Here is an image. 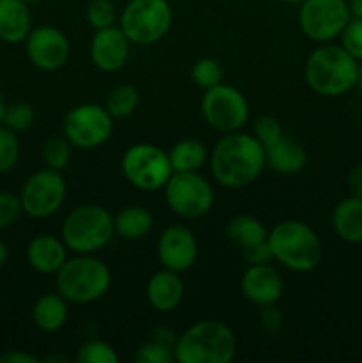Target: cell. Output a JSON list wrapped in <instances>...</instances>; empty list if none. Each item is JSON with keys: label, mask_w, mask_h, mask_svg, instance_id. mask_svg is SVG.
I'll list each match as a JSON object with an SVG mask.
<instances>
[{"label": "cell", "mask_w": 362, "mask_h": 363, "mask_svg": "<svg viewBox=\"0 0 362 363\" xmlns=\"http://www.w3.org/2000/svg\"><path fill=\"white\" fill-rule=\"evenodd\" d=\"M348 188H350L351 195L362 197V163L355 165L348 174Z\"/></svg>", "instance_id": "ab89813d"}, {"label": "cell", "mask_w": 362, "mask_h": 363, "mask_svg": "<svg viewBox=\"0 0 362 363\" xmlns=\"http://www.w3.org/2000/svg\"><path fill=\"white\" fill-rule=\"evenodd\" d=\"M7 259H9V247L6 245V241L0 240V268L6 264Z\"/></svg>", "instance_id": "7bdbcfd3"}, {"label": "cell", "mask_w": 362, "mask_h": 363, "mask_svg": "<svg viewBox=\"0 0 362 363\" xmlns=\"http://www.w3.org/2000/svg\"><path fill=\"white\" fill-rule=\"evenodd\" d=\"M213 177L226 188H243L266 167L265 147L256 137L241 131L226 133L209 156Z\"/></svg>", "instance_id": "6da1fadb"}, {"label": "cell", "mask_w": 362, "mask_h": 363, "mask_svg": "<svg viewBox=\"0 0 362 363\" xmlns=\"http://www.w3.org/2000/svg\"><path fill=\"white\" fill-rule=\"evenodd\" d=\"M236 351L238 342L233 330L222 321L206 319L177 337L174 358L180 363H231Z\"/></svg>", "instance_id": "3957f363"}, {"label": "cell", "mask_w": 362, "mask_h": 363, "mask_svg": "<svg viewBox=\"0 0 362 363\" xmlns=\"http://www.w3.org/2000/svg\"><path fill=\"white\" fill-rule=\"evenodd\" d=\"M32 30V14L23 0H0V41L18 45Z\"/></svg>", "instance_id": "44dd1931"}, {"label": "cell", "mask_w": 362, "mask_h": 363, "mask_svg": "<svg viewBox=\"0 0 362 363\" xmlns=\"http://www.w3.org/2000/svg\"><path fill=\"white\" fill-rule=\"evenodd\" d=\"M67 300L62 294H45L32 307V321L43 332H57L67 321Z\"/></svg>", "instance_id": "603a6c76"}, {"label": "cell", "mask_w": 362, "mask_h": 363, "mask_svg": "<svg viewBox=\"0 0 362 363\" xmlns=\"http://www.w3.org/2000/svg\"><path fill=\"white\" fill-rule=\"evenodd\" d=\"M146 296L149 305L158 312H172L180 307L181 300L185 296V284L180 279V273L170 272L163 268L162 272H156L149 279L146 287Z\"/></svg>", "instance_id": "d6986e66"}, {"label": "cell", "mask_w": 362, "mask_h": 363, "mask_svg": "<svg viewBox=\"0 0 362 363\" xmlns=\"http://www.w3.org/2000/svg\"><path fill=\"white\" fill-rule=\"evenodd\" d=\"M266 165L277 174L283 176H293L304 170L307 165V151L300 142L287 137L286 133L280 135L273 144L265 147Z\"/></svg>", "instance_id": "ffe728a7"}, {"label": "cell", "mask_w": 362, "mask_h": 363, "mask_svg": "<svg viewBox=\"0 0 362 363\" xmlns=\"http://www.w3.org/2000/svg\"><path fill=\"white\" fill-rule=\"evenodd\" d=\"M18 160H20V140L16 131L0 124V174L13 170Z\"/></svg>", "instance_id": "1f68e13d"}, {"label": "cell", "mask_w": 362, "mask_h": 363, "mask_svg": "<svg viewBox=\"0 0 362 363\" xmlns=\"http://www.w3.org/2000/svg\"><path fill=\"white\" fill-rule=\"evenodd\" d=\"M35 112L28 103L18 101V103H9L6 105V110H4L2 124L6 128L13 131H25L34 124Z\"/></svg>", "instance_id": "4dcf8cb0"}, {"label": "cell", "mask_w": 362, "mask_h": 363, "mask_svg": "<svg viewBox=\"0 0 362 363\" xmlns=\"http://www.w3.org/2000/svg\"><path fill=\"white\" fill-rule=\"evenodd\" d=\"M351 18H362V0H348Z\"/></svg>", "instance_id": "b9f144b4"}, {"label": "cell", "mask_w": 362, "mask_h": 363, "mask_svg": "<svg viewBox=\"0 0 362 363\" xmlns=\"http://www.w3.org/2000/svg\"><path fill=\"white\" fill-rule=\"evenodd\" d=\"M358 60L341 45L323 43L307 57L305 82L316 94L337 98L357 85Z\"/></svg>", "instance_id": "7a4b0ae2"}, {"label": "cell", "mask_w": 362, "mask_h": 363, "mask_svg": "<svg viewBox=\"0 0 362 363\" xmlns=\"http://www.w3.org/2000/svg\"><path fill=\"white\" fill-rule=\"evenodd\" d=\"M114 131V117L105 106L84 103L71 110L62 124V135L71 145L94 149L105 144Z\"/></svg>", "instance_id": "8fae6325"}, {"label": "cell", "mask_w": 362, "mask_h": 363, "mask_svg": "<svg viewBox=\"0 0 362 363\" xmlns=\"http://www.w3.org/2000/svg\"><path fill=\"white\" fill-rule=\"evenodd\" d=\"M153 215L142 206H128L114 216V230L128 241H138L153 230Z\"/></svg>", "instance_id": "cb8c5ba5"}, {"label": "cell", "mask_w": 362, "mask_h": 363, "mask_svg": "<svg viewBox=\"0 0 362 363\" xmlns=\"http://www.w3.org/2000/svg\"><path fill=\"white\" fill-rule=\"evenodd\" d=\"M169 158L174 172H197L208 160V151L199 140L185 138L170 149Z\"/></svg>", "instance_id": "484cf974"}, {"label": "cell", "mask_w": 362, "mask_h": 363, "mask_svg": "<svg viewBox=\"0 0 362 363\" xmlns=\"http://www.w3.org/2000/svg\"><path fill=\"white\" fill-rule=\"evenodd\" d=\"M123 174L135 188L144 191H155L165 188L172 176L169 152L153 144H135L123 155Z\"/></svg>", "instance_id": "ba28073f"}, {"label": "cell", "mask_w": 362, "mask_h": 363, "mask_svg": "<svg viewBox=\"0 0 362 363\" xmlns=\"http://www.w3.org/2000/svg\"><path fill=\"white\" fill-rule=\"evenodd\" d=\"M23 213L20 202V195H14L11 191H0V230L13 225L20 215Z\"/></svg>", "instance_id": "d590c367"}, {"label": "cell", "mask_w": 362, "mask_h": 363, "mask_svg": "<svg viewBox=\"0 0 362 363\" xmlns=\"http://www.w3.org/2000/svg\"><path fill=\"white\" fill-rule=\"evenodd\" d=\"M85 16H87L89 25L94 30L110 27L117 18L116 4L112 0H91L87 4V9H85Z\"/></svg>", "instance_id": "836d02e7"}, {"label": "cell", "mask_w": 362, "mask_h": 363, "mask_svg": "<svg viewBox=\"0 0 362 363\" xmlns=\"http://www.w3.org/2000/svg\"><path fill=\"white\" fill-rule=\"evenodd\" d=\"M351 20L348 0H304L298 11L302 32L311 41L330 43L341 38Z\"/></svg>", "instance_id": "9c48e42d"}, {"label": "cell", "mask_w": 362, "mask_h": 363, "mask_svg": "<svg viewBox=\"0 0 362 363\" xmlns=\"http://www.w3.org/2000/svg\"><path fill=\"white\" fill-rule=\"evenodd\" d=\"M138 103H141V94L137 87L130 84H121L110 91L105 108L114 119H124L135 112Z\"/></svg>", "instance_id": "4316f807"}, {"label": "cell", "mask_w": 362, "mask_h": 363, "mask_svg": "<svg viewBox=\"0 0 362 363\" xmlns=\"http://www.w3.org/2000/svg\"><path fill=\"white\" fill-rule=\"evenodd\" d=\"M135 360L141 363H172L176 362L174 346L151 337L144 346L138 347L135 353Z\"/></svg>", "instance_id": "d6a6232c"}, {"label": "cell", "mask_w": 362, "mask_h": 363, "mask_svg": "<svg viewBox=\"0 0 362 363\" xmlns=\"http://www.w3.org/2000/svg\"><path fill=\"white\" fill-rule=\"evenodd\" d=\"M130 57V39L124 35L121 27L99 28L91 41V60L98 69L105 73H116L123 69Z\"/></svg>", "instance_id": "2e32d148"}, {"label": "cell", "mask_w": 362, "mask_h": 363, "mask_svg": "<svg viewBox=\"0 0 362 363\" xmlns=\"http://www.w3.org/2000/svg\"><path fill=\"white\" fill-rule=\"evenodd\" d=\"M6 96H4L2 89H0V124H2V117H4V110H6Z\"/></svg>", "instance_id": "ee69618b"}, {"label": "cell", "mask_w": 362, "mask_h": 363, "mask_svg": "<svg viewBox=\"0 0 362 363\" xmlns=\"http://www.w3.org/2000/svg\"><path fill=\"white\" fill-rule=\"evenodd\" d=\"M66 181L59 170L41 169L25 181L20 191L21 209L31 218H48L66 199Z\"/></svg>", "instance_id": "4fadbf2b"}, {"label": "cell", "mask_w": 362, "mask_h": 363, "mask_svg": "<svg viewBox=\"0 0 362 363\" xmlns=\"http://www.w3.org/2000/svg\"><path fill=\"white\" fill-rule=\"evenodd\" d=\"M67 261V247L62 240L39 234L27 245V262L41 275H55Z\"/></svg>", "instance_id": "ac0fdd59"}, {"label": "cell", "mask_w": 362, "mask_h": 363, "mask_svg": "<svg viewBox=\"0 0 362 363\" xmlns=\"http://www.w3.org/2000/svg\"><path fill=\"white\" fill-rule=\"evenodd\" d=\"M25 4H35V2H41V0H23Z\"/></svg>", "instance_id": "7dc6e473"}, {"label": "cell", "mask_w": 362, "mask_h": 363, "mask_svg": "<svg viewBox=\"0 0 362 363\" xmlns=\"http://www.w3.org/2000/svg\"><path fill=\"white\" fill-rule=\"evenodd\" d=\"M341 46L358 62L362 60V18H351L341 34Z\"/></svg>", "instance_id": "e575fe53"}, {"label": "cell", "mask_w": 362, "mask_h": 363, "mask_svg": "<svg viewBox=\"0 0 362 363\" xmlns=\"http://www.w3.org/2000/svg\"><path fill=\"white\" fill-rule=\"evenodd\" d=\"M268 245L273 261L291 272L307 273L318 268L323 259V245L318 234L300 220H284L268 230Z\"/></svg>", "instance_id": "277c9868"}, {"label": "cell", "mask_w": 362, "mask_h": 363, "mask_svg": "<svg viewBox=\"0 0 362 363\" xmlns=\"http://www.w3.org/2000/svg\"><path fill=\"white\" fill-rule=\"evenodd\" d=\"M167 206L181 218H201L212 209V184L197 172H172L165 184Z\"/></svg>", "instance_id": "7c38bea8"}, {"label": "cell", "mask_w": 362, "mask_h": 363, "mask_svg": "<svg viewBox=\"0 0 362 363\" xmlns=\"http://www.w3.org/2000/svg\"><path fill=\"white\" fill-rule=\"evenodd\" d=\"M43 160H45L46 167L53 170L62 172L71 160V144L64 135H57V137H50L43 145Z\"/></svg>", "instance_id": "83f0119b"}, {"label": "cell", "mask_w": 362, "mask_h": 363, "mask_svg": "<svg viewBox=\"0 0 362 363\" xmlns=\"http://www.w3.org/2000/svg\"><path fill=\"white\" fill-rule=\"evenodd\" d=\"M241 254H243L245 261H247L248 264H266V262L273 261V255H272V250H270L268 240L263 241V243H259V245H256V247L247 248V250H241Z\"/></svg>", "instance_id": "f35d334b"}, {"label": "cell", "mask_w": 362, "mask_h": 363, "mask_svg": "<svg viewBox=\"0 0 362 363\" xmlns=\"http://www.w3.org/2000/svg\"><path fill=\"white\" fill-rule=\"evenodd\" d=\"M23 43L28 60L41 71H57L70 60V39L60 28L52 25L32 28Z\"/></svg>", "instance_id": "5bb4252c"}, {"label": "cell", "mask_w": 362, "mask_h": 363, "mask_svg": "<svg viewBox=\"0 0 362 363\" xmlns=\"http://www.w3.org/2000/svg\"><path fill=\"white\" fill-rule=\"evenodd\" d=\"M226 234L233 245H236L240 250L256 247L268 240V229L259 222L258 218L251 215H236L227 222Z\"/></svg>", "instance_id": "d4e9b609"}, {"label": "cell", "mask_w": 362, "mask_h": 363, "mask_svg": "<svg viewBox=\"0 0 362 363\" xmlns=\"http://www.w3.org/2000/svg\"><path fill=\"white\" fill-rule=\"evenodd\" d=\"M283 126L279 119L272 116H261L254 124V137L261 142L263 147H268L270 144L277 140L283 135Z\"/></svg>", "instance_id": "8d00e7d4"}, {"label": "cell", "mask_w": 362, "mask_h": 363, "mask_svg": "<svg viewBox=\"0 0 362 363\" xmlns=\"http://www.w3.org/2000/svg\"><path fill=\"white\" fill-rule=\"evenodd\" d=\"M172 25V7L167 0H130L121 13V30L135 45L162 41Z\"/></svg>", "instance_id": "52a82bcc"}, {"label": "cell", "mask_w": 362, "mask_h": 363, "mask_svg": "<svg viewBox=\"0 0 362 363\" xmlns=\"http://www.w3.org/2000/svg\"><path fill=\"white\" fill-rule=\"evenodd\" d=\"M240 287L243 296L258 307L277 303L284 291L283 279L270 262L248 266L241 277Z\"/></svg>", "instance_id": "e0dca14e"}, {"label": "cell", "mask_w": 362, "mask_h": 363, "mask_svg": "<svg viewBox=\"0 0 362 363\" xmlns=\"http://www.w3.org/2000/svg\"><path fill=\"white\" fill-rule=\"evenodd\" d=\"M158 261L170 272L183 273L195 264L197 259V240L194 233L185 225H170L158 240Z\"/></svg>", "instance_id": "9a60e30c"}, {"label": "cell", "mask_w": 362, "mask_h": 363, "mask_svg": "<svg viewBox=\"0 0 362 363\" xmlns=\"http://www.w3.org/2000/svg\"><path fill=\"white\" fill-rule=\"evenodd\" d=\"M75 360L78 363H117L119 357H117L116 350L109 342L92 339L78 347Z\"/></svg>", "instance_id": "f546056e"}, {"label": "cell", "mask_w": 362, "mask_h": 363, "mask_svg": "<svg viewBox=\"0 0 362 363\" xmlns=\"http://www.w3.org/2000/svg\"><path fill=\"white\" fill-rule=\"evenodd\" d=\"M280 2H284V4H302L304 0H280Z\"/></svg>", "instance_id": "bcb514c9"}, {"label": "cell", "mask_w": 362, "mask_h": 363, "mask_svg": "<svg viewBox=\"0 0 362 363\" xmlns=\"http://www.w3.org/2000/svg\"><path fill=\"white\" fill-rule=\"evenodd\" d=\"M357 84L362 87V60H361V62H358V78H357Z\"/></svg>", "instance_id": "f6af8a7d"}, {"label": "cell", "mask_w": 362, "mask_h": 363, "mask_svg": "<svg viewBox=\"0 0 362 363\" xmlns=\"http://www.w3.org/2000/svg\"><path fill=\"white\" fill-rule=\"evenodd\" d=\"M192 80L195 85H199L201 89H212L215 85L222 84L224 80V67L213 57H204V59H199L197 62L192 66Z\"/></svg>", "instance_id": "f1b7e54d"}, {"label": "cell", "mask_w": 362, "mask_h": 363, "mask_svg": "<svg viewBox=\"0 0 362 363\" xmlns=\"http://www.w3.org/2000/svg\"><path fill=\"white\" fill-rule=\"evenodd\" d=\"M201 113L206 123L216 131H240L248 119V103L233 85L219 84L206 89L201 99Z\"/></svg>", "instance_id": "30bf717a"}, {"label": "cell", "mask_w": 362, "mask_h": 363, "mask_svg": "<svg viewBox=\"0 0 362 363\" xmlns=\"http://www.w3.org/2000/svg\"><path fill=\"white\" fill-rule=\"evenodd\" d=\"M39 360L25 351H9L0 357V363H38Z\"/></svg>", "instance_id": "60d3db41"}, {"label": "cell", "mask_w": 362, "mask_h": 363, "mask_svg": "<svg viewBox=\"0 0 362 363\" xmlns=\"http://www.w3.org/2000/svg\"><path fill=\"white\" fill-rule=\"evenodd\" d=\"M57 291L70 303H91L105 296L112 284L109 266L92 254H78L67 259L55 273Z\"/></svg>", "instance_id": "5b68a950"}, {"label": "cell", "mask_w": 362, "mask_h": 363, "mask_svg": "<svg viewBox=\"0 0 362 363\" xmlns=\"http://www.w3.org/2000/svg\"><path fill=\"white\" fill-rule=\"evenodd\" d=\"M332 227L346 243H362V197L343 199L332 213Z\"/></svg>", "instance_id": "7402d4cb"}, {"label": "cell", "mask_w": 362, "mask_h": 363, "mask_svg": "<svg viewBox=\"0 0 362 363\" xmlns=\"http://www.w3.org/2000/svg\"><path fill=\"white\" fill-rule=\"evenodd\" d=\"M259 319H261L263 330H265L266 333H272V335L279 332L280 326H283V314H280L279 308L275 307V303L261 307V315H259Z\"/></svg>", "instance_id": "74e56055"}, {"label": "cell", "mask_w": 362, "mask_h": 363, "mask_svg": "<svg viewBox=\"0 0 362 363\" xmlns=\"http://www.w3.org/2000/svg\"><path fill=\"white\" fill-rule=\"evenodd\" d=\"M114 216L105 208L84 204L66 216L60 229L64 245L75 254H94L112 241Z\"/></svg>", "instance_id": "8992f818"}]
</instances>
